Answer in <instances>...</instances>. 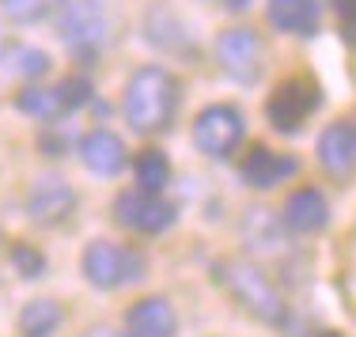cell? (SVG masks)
<instances>
[{
  "mask_svg": "<svg viewBox=\"0 0 356 337\" xmlns=\"http://www.w3.org/2000/svg\"><path fill=\"white\" fill-rule=\"evenodd\" d=\"M178 110V80L159 65L137 69L125 83V117L137 133H163Z\"/></svg>",
  "mask_w": 356,
  "mask_h": 337,
  "instance_id": "cell-1",
  "label": "cell"
},
{
  "mask_svg": "<svg viewBox=\"0 0 356 337\" xmlns=\"http://www.w3.org/2000/svg\"><path fill=\"white\" fill-rule=\"evenodd\" d=\"M213 281L227 292L243 311H250L258 322H284V299L281 292L269 284V277L261 269H254L250 262H239V258H227V262L213 265Z\"/></svg>",
  "mask_w": 356,
  "mask_h": 337,
  "instance_id": "cell-2",
  "label": "cell"
},
{
  "mask_svg": "<svg viewBox=\"0 0 356 337\" xmlns=\"http://www.w3.org/2000/svg\"><path fill=\"white\" fill-rule=\"evenodd\" d=\"M83 277L88 284L95 288H118L125 281H140V269H144V258L137 250H125V247H114V243L99 239L83 250Z\"/></svg>",
  "mask_w": 356,
  "mask_h": 337,
  "instance_id": "cell-3",
  "label": "cell"
},
{
  "mask_svg": "<svg viewBox=\"0 0 356 337\" xmlns=\"http://www.w3.org/2000/svg\"><path fill=\"white\" fill-rule=\"evenodd\" d=\"M175 205L163 201L159 193L148 190H122L114 197V220L125 227V231H137V235H159L175 224Z\"/></svg>",
  "mask_w": 356,
  "mask_h": 337,
  "instance_id": "cell-4",
  "label": "cell"
},
{
  "mask_svg": "<svg viewBox=\"0 0 356 337\" xmlns=\"http://www.w3.org/2000/svg\"><path fill=\"white\" fill-rule=\"evenodd\" d=\"M243 129H247L243 114L227 103H216L197 114V122H193V145H197V151H205L213 159H227L243 145Z\"/></svg>",
  "mask_w": 356,
  "mask_h": 337,
  "instance_id": "cell-5",
  "label": "cell"
},
{
  "mask_svg": "<svg viewBox=\"0 0 356 337\" xmlns=\"http://www.w3.org/2000/svg\"><path fill=\"white\" fill-rule=\"evenodd\" d=\"M315 110H318V88L311 80H303V76L277 83V91L266 103V117L273 122L277 133H296Z\"/></svg>",
  "mask_w": 356,
  "mask_h": 337,
  "instance_id": "cell-6",
  "label": "cell"
},
{
  "mask_svg": "<svg viewBox=\"0 0 356 337\" xmlns=\"http://www.w3.org/2000/svg\"><path fill=\"white\" fill-rule=\"evenodd\" d=\"M76 208V190L61 174H42L27 190V216L38 227H61Z\"/></svg>",
  "mask_w": 356,
  "mask_h": 337,
  "instance_id": "cell-7",
  "label": "cell"
},
{
  "mask_svg": "<svg viewBox=\"0 0 356 337\" xmlns=\"http://www.w3.org/2000/svg\"><path fill=\"white\" fill-rule=\"evenodd\" d=\"M216 61L235 80H254L261 72V38L250 27H232L216 38Z\"/></svg>",
  "mask_w": 356,
  "mask_h": 337,
  "instance_id": "cell-8",
  "label": "cell"
},
{
  "mask_svg": "<svg viewBox=\"0 0 356 337\" xmlns=\"http://www.w3.org/2000/svg\"><path fill=\"white\" fill-rule=\"evenodd\" d=\"M296 171H300V163H296L292 156H281V151H273L266 145H254L247 151V159L239 163L243 182L254 190H273V186H281L284 179H292Z\"/></svg>",
  "mask_w": 356,
  "mask_h": 337,
  "instance_id": "cell-9",
  "label": "cell"
},
{
  "mask_svg": "<svg viewBox=\"0 0 356 337\" xmlns=\"http://www.w3.org/2000/svg\"><path fill=\"white\" fill-rule=\"evenodd\" d=\"M318 163L334 179H349L356 171V125L353 122H337L318 137Z\"/></svg>",
  "mask_w": 356,
  "mask_h": 337,
  "instance_id": "cell-10",
  "label": "cell"
},
{
  "mask_svg": "<svg viewBox=\"0 0 356 337\" xmlns=\"http://www.w3.org/2000/svg\"><path fill=\"white\" fill-rule=\"evenodd\" d=\"M175 330H178V318L171 303L159 296L137 299L125 315V334L129 337H175Z\"/></svg>",
  "mask_w": 356,
  "mask_h": 337,
  "instance_id": "cell-11",
  "label": "cell"
},
{
  "mask_svg": "<svg viewBox=\"0 0 356 337\" xmlns=\"http://www.w3.org/2000/svg\"><path fill=\"white\" fill-rule=\"evenodd\" d=\"M284 224L300 235H318L322 227L330 224V205L326 197L315 190V186H303L296 193H288L284 201Z\"/></svg>",
  "mask_w": 356,
  "mask_h": 337,
  "instance_id": "cell-12",
  "label": "cell"
},
{
  "mask_svg": "<svg viewBox=\"0 0 356 337\" xmlns=\"http://www.w3.org/2000/svg\"><path fill=\"white\" fill-rule=\"evenodd\" d=\"M80 159L91 174L110 179V174H118L125 167V145H122V137H114L110 129H91L88 137L80 140Z\"/></svg>",
  "mask_w": 356,
  "mask_h": 337,
  "instance_id": "cell-13",
  "label": "cell"
},
{
  "mask_svg": "<svg viewBox=\"0 0 356 337\" xmlns=\"http://www.w3.org/2000/svg\"><path fill=\"white\" fill-rule=\"evenodd\" d=\"M61 35L76 54H95L106 38V19L91 4H76V8H69V15H65Z\"/></svg>",
  "mask_w": 356,
  "mask_h": 337,
  "instance_id": "cell-14",
  "label": "cell"
},
{
  "mask_svg": "<svg viewBox=\"0 0 356 337\" xmlns=\"http://www.w3.org/2000/svg\"><path fill=\"white\" fill-rule=\"evenodd\" d=\"M322 0H269V23L284 35H315Z\"/></svg>",
  "mask_w": 356,
  "mask_h": 337,
  "instance_id": "cell-15",
  "label": "cell"
},
{
  "mask_svg": "<svg viewBox=\"0 0 356 337\" xmlns=\"http://www.w3.org/2000/svg\"><path fill=\"white\" fill-rule=\"evenodd\" d=\"M61 318H65V311L57 299H35L19 311V330L23 337H49L61 326Z\"/></svg>",
  "mask_w": 356,
  "mask_h": 337,
  "instance_id": "cell-16",
  "label": "cell"
},
{
  "mask_svg": "<svg viewBox=\"0 0 356 337\" xmlns=\"http://www.w3.org/2000/svg\"><path fill=\"white\" fill-rule=\"evenodd\" d=\"M19 110L38 122H57L61 114H69V106L61 99V88H27L19 91Z\"/></svg>",
  "mask_w": 356,
  "mask_h": 337,
  "instance_id": "cell-17",
  "label": "cell"
},
{
  "mask_svg": "<svg viewBox=\"0 0 356 337\" xmlns=\"http://www.w3.org/2000/svg\"><path fill=\"white\" fill-rule=\"evenodd\" d=\"M133 171H137L140 190L159 193L167 182H171V159H167L159 148H144L140 156H137V163H133Z\"/></svg>",
  "mask_w": 356,
  "mask_h": 337,
  "instance_id": "cell-18",
  "label": "cell"
},
{
  "mask_svg": "<svg viewBox=\"0 0 356 337\" xmlns=\"http://www.w3.org/2000/svg\"><path fill=\"white\" fill-rule=\"evenodd\" d=\"M4 4V15L15 23H38L46 19L49 12H57L61 8V0H0Z\"/></svg>",
  "mask_w": 356,
  "mask_h": 337,
  "instance_id": "cell-19",
  "label": "cell"
},
{
  "mask_svg": "<svg viewBox=\"0 0 356 337\" xmlns=\"http://www.w3.org/2000/svg\"><path fill=\"white\" fill-rule=\"evenodd\" d=\"M4 69H12L15 76H42L49 69V57L42 49H31V46H15L12 54L4 57Z\"/></svg>",
  "mask_w": 356,
  "mask_h": 337,
  "instance_id": "cell-20",
  "label": "cell"
},
{
  "mask_svg": "<svg viewBox=\"0 0 356 337\" xmlns=\"http://www.w3.org/2000/svg\"><path fill=\"white\" fill-rule=\"evenodd\" d=\"M12 265L19 269L23 277H42L46 273V258H42V250H35V247H27V243H15L12 247Z\"/></svg>",
  "mask_w": 356,
  "mask_h": 337,
  "instance_id": "cell-21",
  "label": "cell"
},
{
  "mask_svg": "<svg viewBox=\"0 0 356 337\" xmlns=\"http://www.w3.org/2000/svg\"><path fill=\"white\" fill-rule=\"evenodd\" d=\"M57 88H61V99H65V106H69V110H80V106L91 99V83H88V76H65V80L57 83Z\"/></svg>",
  "mask_w": 356,
  "mask_h": 337,
  "instance_id": "cell-22",
  "label": "cell"
},
{
  "mask_svg": "<svg viewBox=\"0 0 356 337\" xmlns=\"http://www.w3.org/2000/svg\"><path fill=\"white\" fill-rule=\"evenodd\" d=\"M334 12H337V23L349 38H356V0H334Z\"/></svg>",
  "mask_w": 356,
  "mask_h": 337,
  "instance_id": "cell-23",
  "label": "cell"
},
{
  "mask_svg": "<svg viewBox=\"0 0 356 337\" xmlns=\"http://www.w3.org/2000/svg\"><path fill=\"white\" fill-rule=\"evenodd\" d=\"M220 8H232V12H243V8H250V0H213Z\"/></svg>",
  "mask_w": 356,
  "mask_h": 337,
  "instance_id": "cell-24",
  "label": "cell"
},
{
  "mask_svg": "<svg viewBox=\"0 0 356 337\" xmlns=\"http://www.w3.org/2000/svg\"><path fill=\"white\" fill-rule=\"evenodd\" d=\"M318 337H341V334H334V330H326V334H318Z\"/></svg>",
  "mask_w": 356,
  "mask_h": 337,
  "instance_id": "cell-25",
  "label": "cell"
},
{
  "mask_svg": "<svg viewBox=\"0 0 356 337\" xmlns=\"http://www.w3.org/2000/svg\"><path fill=\"white\" fill-rule=\"evenodd\" d=\"M91 337H110V334H106V330H95V334H91Z\"/></svg>",
  "mask_w": 356,
  "mask_h": 337,
  "instance_id": "cell-26",
  "label": "cell"
},
{
  "mask_svg": "<svg viewBox=\"0 0 356 337\" xmlns=\"http://www.w3.org/2000/svg\"><path fill=\"white\" fill-rule=\"evenodd\" d=\"M353 125H356V122H353Z\"/></svg>",
  "mask_w": 356,
  "mask_h": 337,
  "instance_id": "cell-27",
  "label": "cell"
}]
</instances>
